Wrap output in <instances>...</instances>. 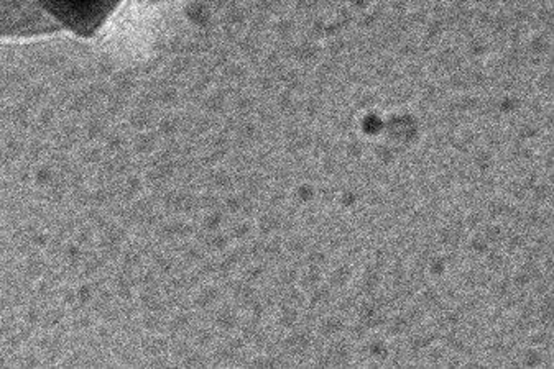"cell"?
<instances>
[{"label": "cell", "mask_w": 554, "mask_h": 369, "mask_svg": "<svg viewBox=\"0 0 554 369\" xmlns=\"http://www.w3.org/2000/svg\"><path fill=\"white\" fill-rule=\"evenodd\" d=\"M43 14L58 28L90 38L101 30L122 0H38Z\"/></svg>", "instance_id": "obj_1"}, {"label": "cell", "mask_w": 554, "mask_h": 369, "mask_svg": "<svg viewBox=\"0 0 554 369\" xmlns=\"http://www.w3.org/2000/svg\"><path fill=\"white\" fill-rule=\"evenodd\" d=\"M54 30L38 0H0V38L33 36Z\"/></svg>", "instance_id": "obj_2"}]
</instances>
